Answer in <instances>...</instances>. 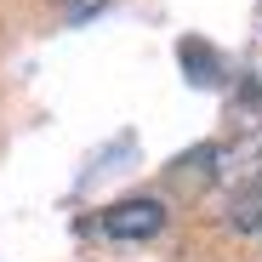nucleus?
<instances>
[{"label":"nucleus","mask_w":262,"mask_h":262,"mask_svg":"<svg viewBox=\"0 0 262 262\" xmlns=\"http://www.w3.org/2000/svg\"><path fill=\"white\" fill-rule=\"evenodd\" d=\"M160 228H165V205L148 200V194L114 200V205L103 211V234H114V239H154Z\"/></svg>","instance_id":"obj_1"},{"label":"nucleus","mask_w":262,"mask_h":262,"mask_svg":"<svg viewBox=\"0 0 262 262\" xmlns=\"http://www.w3.org/2000/svg\"><path fill=\"white\" fill-rule=\"evenodd\" d=\"M216 165H211V177L216 183H228V188H239V183H251V177H262V125L256 131H245L239 143H228L223 154H211Z\"/></svg>","instance_id":"obj_2"},{"label":"nucleus","mask_w":262,"mask_h":262,"mask_svg":"<svg viewBox=\"0 0 262 262\" xmlns=\"http://www.w3.org/2000/svg\"><path fill=\"white\" fill-rule=\"evenodd\" d=\"M223 223H228L234 234H256V239H262V177H251V183L228 188V205H223Z\"/></svg>","instance_id":"obj_3"}]
</instances>
